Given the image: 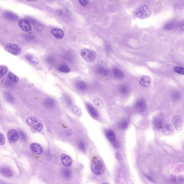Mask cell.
Wrapping results in <instances>:
<instances>
[{
  "label": "cell",
  "instance_id": "obj_40",
  "mask_svg": "<svg viewBox=\"0 0 184 184\" xmlns=\"http://www.w3.org/2000/svg\"><path fill=\"white\" fill-rule=\"evenodd\" d=\"M80 4L83 6H85L88 3V1L87 0H79Z\"/></svg>",
  "mask_w": 184,
  "mask_h": 184
},
{
  "label": "cell",
  "instance_id": "obj_8",
  "mask_svg": "<svg viewBox=\"0 0 184 184\" xmlns=\"http://www.w3.org/2000/svg\"><path fill=\"white\" fill-rule=\"evenodd\" d=\"M61 159L62 164L65 167H69L71 166L73 162L71 157L65 154H61Z\"/></svg>",
  "mask_w": 184,
  "mask_h": 184
},
{
  "label": "cell",
  "instance_id": "obj_12",
  "mask_svg": "<svg viewBox=\"0 0 184 184\" xmlns=\"http://www.w3.org/2000/svg\"><path fill=\"white\" fill-rule=\"evenodd\" d=\"M135 107L138 111L143 112L145 110L146 107L145 101L142 99L137 100L135 104Z\"/></svg>",
  "mask_w": 184,
  "mask_h": 184
},
{
  "label": "cell",
  "instance_id": "obj_33",
  "mask_svg": "<svg viewBox=\"0 0 184 184\" xmlns=\"http://www.w3.org/2000/svg\"><path fill=\"white\" fill-rule=\"evenodd\" d=\"M8 71L7 68L5 66H2L1 65L0 67V76L1 77H3L4 75H5Z\"/></svg>",
  "mask_w": 184,
  "mask_h": 184
},
{
  "label": "cell",
  "instance_id": "obj_41",
  "mask_svg": "<svg viewBox=\"0 0 184 184\" xmlns=\"http://www.w3.org/2000/svg\"><path fill=\"white\" fill-rule=\"evenodd\" d=\"M116 157L117 160L119 161L121 160V156L119 154L117 153L116 154Z\"/></svg>",
  "mask_w": 184,
  "mask_h": 184
},
{
  "label": "cell",
  "instance_id": "obj_10",
  "mask_svg": "<svg viewBox=\"0 0 184 184\" xmlns=\"http://www.w3.org/2000/svg\"><path fill=\"white\" fill-rule=\"evenodd\" d=\"M162 133L166 135H171L173 134L174 130L173 126L170 124L164 125L162 128Z\"/></svg>",
  "mask_w": 184,
  "mask_h": 184
},
{
  "label": "cell",
  "instance_id": "obj_11",
  "mask_svg": "<svg viewBox=\"0 0 184 184\" xmlns=\"http://www.w3.org/2000/svg\"><path fill=\"white\" fill-rule=\"evenodd\" d=\"M30 149L32 152L36 154L41 155L43 152V148L40 144L36 143H33L30 145Z\"/></svg>",
  "mask_w": 184,
  "mask_h": 184
},
{
  "label": "cell",
  "instance_id": "obj_39",
  "mask_svg": "<svg viewBox=\"0 0 184 184\" xmlns=\"http://www.w3.org/2000/svg\"><path fill=\"white\" fill-rule=\"evenodd\" d=\"M73 112L78 115H80V114H81V112L80 109H78L77 107H74L73 109Z\"/></svg>",
  "mask_w": 184,
  "mask_h": 184
},
{
  "label": "cell",
  "instance_id": "obj_38",
  "mask_svg": "<svg viewBox=\"0 0 184 184\" xmlns=\"http://www.w3.org/2000/svg\"><path fill=\"white\" fill-rule=\"evenodd\" d=\"M19 133H20V137H21V139L23 141H26V135L24 134V132H23L22 131H19Z\"/></svg>",
  "mask_w": 184,
  "mask_h": 184
},
{
  "label": "cell",
  "instance_id": "obj_28",
  "mask_svg": "<svg viewBox=\"0 0 184 184\" xmlns=\"http://www.w3.org/2000/svg\"><path fill=\"white\" fill-rule=\"evenodd\" d=\"M128 125H129V123L128 121L126 120H124L119 123L118 126L120 129L124 130L128 127Z\"/></svg>",
  "mask_w": 184,
  "mask_h": 184
},
{
  "label": "cell",
  "instance_id": "obj_36",
  "mask_svg": "<svg viewBox=\"0 0 184 184\" xmlns=\"http://www.w3.org/2000/svg\"><path fill=\"white\" fill-rule=\"evenodd\" d=\"M180 94L178 92H174L172 94V98L174 100H178L180 98Z\"/></svg>",
  "mask_w": 184,
  "mask_h": 184
},
{
  "label": "cell",
  "instance_id": "obj_23",
  "mask_svg": "<svg viewBox=\"0 0 184 184\" xmlns=\"http://www.w3.org/2000/svg\"><path fill=\"white\" fill-rule=\"evenodd\" d=\"M1 172L3 175L7 177H11L12 172L10 169L7 167H3L1 169Z\"/></svg>",
  "mask_w": 184,
  "mask_h": 184
},
{
  "label": "cell",
  "instance_id": "obj_20",
  "mask_svg": "<svg viewBox=\"0 0 184 184\" xmlns=\"http://www.w3.org/2000/svg\"><path fill=\"white\" fill-rule=\"evenodd\" d=\"M113 73L114 77L118 79H121L123 77V72L118 68H115L113 69Z\"/></svg>",
  "mask_w": 184,
  "mask_h": 184
},
{
  "label": "cell",
  "instance_id": "obj_43",
  "mask_svg": "<svg viewBox=\"0 0 184 184\" xmlns=\"http://www.w3.org/2000/svg\"><path fill=\"white\" fill-rule=\"evenodd\" d=\"M180 29L184 31V22L180 26Z\"/></svg>",
  "mask_w": 184,
  "mask_h": 184
},
{
  "label": "cell",
  "instance_id": "obj_42",
  "mask_svg": "<svg viewBox=\"0 0 184 184\" xmlns=\"http://www.w3.org/2000/svg\"><path fill=\"white\" fill-rule=\"evenodd\" d=\"M146 176V178H148V179H149V180L151 181H153V179H152V177L150 176L147 175Z\"/></svg>",
  "mask_w": 184,
  "mask_h": 184
},
{
  "label": "cell",
  "instance_id": "obj_1",
  "mask_svg": "<svg viewBox=\"0 0 184 184\" xmlns=\"http://www.w3.org/2000/svg\"><path fill=\"white\" fill-rule=\"evenodd\" d=\"M91 169L94 174L101 175L104 172L105 169L101 161L97 159H94L91 162Z\"/></svg>",
  "mask_w": 184,
  "mask_h": 184
},
{
  "label": "cell",
  "instance_id": "obj_29",
  "mask_svg": "<svg viewBox=\"0 0 184 184\" xmlns=\"http://www.w3.org/2000/svg\"><path fill=\"white\" fill-rule=\"evenodd\" d=\"M8 77L11 81L15 83L18 82L19 78L16 75L13 74L12 72H9L8 75Z\"/></svg>",
  "mask_w": 184,
  "mask_h": 184
},
{
  "label": "cell",
  "instance_id": "obj_22",
  "mask_svg": "<svg viewBox=\"0 0 184 184\" xmlns=\"http://www.w3.org/2000/svg\"><path fill=\"white\" fill-rule=\"evenodd\" d=\"M26 122L28 126L32 127L38 123V120L36 117H31L27 119Z\"/></svg>",
  "mask_w": 184,
  "mask_h": 184
},
{
  "label": "cell",
  "instance_id": "obj_34",
  "mask_svg": "<svg viewBox=\"0 0 184 184\" xmlns=\"http://www.w3.org/2000/svg\"><path fill=\"white\" fill-rule=\"evenodd\" d=\"M174 70L176 73L179 74L184 75V69L183 68L176 67L174 69Z\"/></svg>",
  "mask_w": 184,
  "mask_h": 184
},
{
  "label": "cell",
  "instance_id": "obj_6",
  "mask_svg": "<svg viewBox=\"0 0 184 184\" xmlns=\"http://www.w3.org/2000/svg\"><path fill=\"white\" fill-rule=\"evenodd\" d=\"M8 140L11 143L17 142L19 138V134L17 131L12 129L9 130L7 133Z\"/></svg>",
  "mask_w": 184,
  "mask_h": 184
},
{
  "label": "cell",
  "instance_id": "obj_45",
  "mask_svg": "<svg viewBox=\"0 0 184 184\" xmlns=\"http://www.w3.org/2000/svg\"><path fill=\"white\" fill-rule=\"evenodd\" d=\"M27 1H29V2H34V1H36L37 0H27Z\"/></svg>",
  "mask_w": 184,
  "mask_h": 184
},
{
  "label": "cell",
  "instance_id": "obj_9",
  "mask_svg": "<svg viewBox=\"0 0 184 184\" xmlns=\"http://www.w3.org/2000/svg\"><path fill=\"white\" fill-rule=\"evenodd\" d=\"M52 35L54 37L58 40H61L64 38V32L62 30L58 28H52L50 30Z\"/></svg>",
  "mask_w": 184,
  "mask_h": 184
},
{
  "label": "cell",
  "instance_id": "obj_46",
  "mask_svg": "<svg viewBox=\"0 0 184 184\" xmlns=\"http://www.w3.org/2000/svg\"><path fill=\"white\" fill-rule=\"evenodd\" d=\"M47 1H53V0H47Z\"/></svg>",
  "mask_w": 184,
  "mask_h": 184
},
{
  "label": "cell",
  "instance_id": "obj_27",
  "mask_svg": "<svg viewBox=\"0 0 184 184\" xmlns=\"http://www.w3.org/2000/svg\"><path fill=\"white\" fill-rule=\"evenodd\" d=\"M4 97L7 101L9 103H12L14 102V98L12 95L9 92H5L4 94Z\"/></svg>",
  "mask_w": 184,
  "mask_h": 184
},
{
  "label": "cell",
  "instance_id": "obj_25",
  "mask_svg": "<svg viewBox=\"0 0 184 184\" xmlns=\"http://www.w3.org/2000/svg\"><path fill=\"white\" fill-rule=\"evenodd\" d=\"M55 102L54 99H47L45 101L44 105L46 107L48 108H52L55 106Z\"/></svg>",
  "mask_w": 184,
  "mask_h": 184
},
{
  "label": "cell",
  "instance_id": "obj_7",
  "mask_svg": "<svg viewBox=\"0 0 184 184\" xmlns=\"http://www.w3.org/2000/svg\"><path fill=\"white\" fill-rule=\"evenodd\" d=\"M171 122L176 129L178 130H180L183 124V119L182 117L179 115L174 116L172 118Z\"/></svg>",
  "mask_w": 184,
  "mask_h": 184
},
{
  "label": "cell",
  "instance_id": "obj_32",
  "mask_svg": "<svg viewBox=\"0 0 184 184\" xmlns=\"http://www.w3.org/2000/svg\"><path fill=\"white\" fill-rule=\"evenodd\" d=\"M5 16L7 18L11 19V20H15L18 18L17 16L14 13L10 12H7L5 14Z\"/></svg>",
  "mask_w": 184,
  "mask_h": 184
},
{
  "label": "cell",
  "instance_id": "obj_13",
  "mask_svg": "<svg viewBox=\"0 0 184 184\" xmlns=\"http://www.w3.org/2000/svg\"><path fill=\"white\" fill-rule=\"evenodd\" d=\"M152 123L154 127L157 129H162L163 126V121L160 117H156L154 119Z\"/></svg>",
  "mask_w": 184,
  "mask_h": 184
},
{
  "label": "cell",
  "instance_id": "obj_4",
  "mask_svg": "<svg viewBox=\"0 0 184 184\" xmlns=\"http://www.w3.org/2000/svg\"><path fill=\"white\" fill-rule=\"evenodd\" d=\"M5 48L9 53L13 55H17L21 53V48L17 45L15 44H9L5 46Z\"/></svg>",
  "mask_w": 184,
  "mask_h": 184
},
{
  "label": "cell",
  "instance_id": "obj_44",
  "mask_svg": "<svg viewBox=\"0 0 184 184\" xmlns=\"http://www.w3.org/2000/svg\"><path fill=\"white\" fill-rule=\"evenodd\" d=\"M106 49H107V50H109L110 49V47H109L108 46H107L106 47Z\"/></svg>",
  "mask_w": 184,
  "mask_h": 184
},
{
  "label": "cell",
  "instance_id": "obj_21",
  "mask_svg": "<svg viewBox=\"0 0 184 184\" xmlns=\"http://www.w3.org/2000/svg\"><path fill=\"white\" fill-rule=\"evenodd\" d=\"M129 88L127 85L126 84H123L120 86L119 91L121 95H126L129 93Z\"/></svg>",
  "mask_w": 184,
  "mask_h": 184
},
{
  "label": "cell",
  "instance_id": "obj_19",
  "mask_svg": "<svg viewBox=\"0 0 184 184\" xmlns=\"http://www.w3.org/2000/svg\"><path fill=\"white\" fill-rule=\"evenodd\" d=\"M25 58L31 63L36 65L38 63V58L32 54H27L25 55Z\"/></svg>",
  "mask_w": 184,
  "mask_h": 184
},
{
  "label": "cell",
  "instance_id": "obj_5",
  "mask_svg": "<svg viewBox=\"0 0 184 184\" xmlns=\"http://www.w3.org/2000/svg\"><path fill=\"white\" fill-rule=\"evenodd\" d=\"M18 24L20 28L26 32H30L31 30V26L28 20L25 19H21L18 21Z\"/></svg>",
  "mask_w": 184,
  "mask_h": 184
},
{
  "label": "cell",
  "instance_id": "obj_31",
  "mask_svg": "<svg viewBox=\"0 0 184 184\" xmlns=\"http://www.w3.org/2000/svg\"><path fill=\"white\" fill-rule=\"evenodd\" d=\"M63 174L65 178H70L72 175V172L69 169L65 168L63 170Z\"/></svg>",
  "mask_w": 184,
  "mask_h": 184
},
{
  "label": "cell",
  "instance_id": "obj_2",
  "mask_svg": "<svg viewBox=\"0 0 184 184\" xmlns=\"http://www.w3.org/2000/svg\"><path fill=\"white\" fill-rule=\"evenodd\" d=\"M151 11L147 5H143L139 6L135 13V15L140 18H145L151 15Z\"/></svg>",
  "mask_w": 184,
  "mask_h": 184
},
{
  "label": "cell",
  "instance_id": "obj_17",
  "mask_svg": "<svg viewBox=\"0 0 184 184\" xmlns=\"http://www.w3.org/2000/svg\"><path fill=\"white\" fill-rule=\"evenodd\" d=\"M96 71L97 74L103 76H107L109 73L108 70L102 66L98 67L96 69Z\"/></svg>",
  "mask_w": 184,
  "mask_h": 184
},
{
  "label": "cell",
  "instance_id": "obj_14",
  "mask_svg": "<svg viewBox=\"0 0 184 184\" xmlns=\"http://www.w3.org/2000/svg\"><path fill=\"white\" fill-rule=\"evenodd\" d=\"M140 83L142 86L144 88H148L149 87L151 84L150 78L148 76H143L140 79Z\"/></svg>",
  "mask_w": 184,
  "mask_h": 184
},
{
  "label": "cell",
  "instance_id": "obj_24",
  "mask_svg": "<svg viewBox=\"0 0 184 184\" xmlns=\"http://www.w3.org/2000/svg\"><path fill=\"white\" fill-rule=\"evenodd\" d=\"M43 126L40 123H38L35 126L32 127L31 129V131L33 133H36L40 132L43 129Z\"/></svg>",
  "mask_w": 184,
  "mask_h": 184
},
{
  "label": "cell",
  "instance_id": "obj_35",
  "mask_svg": "<svg viewBox=\"0 0 184 184\" xmlns=\"http://www.w3.org/2000/svg\"><path fill=\"white\" fill-rule=\"evenodd\" d=\"M78 148L81 150L84 151L86 150V147L85 144L82 141H80L78 144Z\"/></svg>",
  "mask_w": 184,
  "mask_h": 184
},
{
  "label": "cell",
  "instance_id": "obj_37",
  "mask_svg": "<svg viewBox=\"0 0 184 184\" xmlns=\"http://www.w3.org/2000/svg\"><path fill=\"white\" fill-rule=\"evenodd\" d=\"M5 138L3 135L2 133H0V144L3 145L5 144Z\"/></svg>",
  "mask_w": 184,
  "mask_h": 184
},
{
  "label": "cell",
  "instance_id": "obj_3",
  "mask_svg": "<svg viewBox=\"0 0 184 184\" xmlns=\"http://www.w3.org/2000/svg\"><path fill=\"white\" fill-rule=\"evenodd\" d=\"M80 54L84 60L89 63H92L94 62L96 58V53L89 49H83L81 50Z\"/></svg>",
  "mask_w": 184,
  "mask_h": 184
},
{
  "label": "cell",
  "instance_id": "obj_18",
  "mask_svg": "<svg viewBox=\"0 0 184 184\" xmlns=\"http://www.w3.org/2000/svg\"><path fill=\"white\" fill-rule=\"evenodd\" d=\"M76 88L80 91H85L88 88L87 84L82 81H78L76 83Z\"/></svg>",
  "mask_w": 184,
  "mask_h": 184
},
{
  "label": "cell",
  "instance_id": "obj_16",
  "mask_svg": "<svg viewBox=\"0 0 184 184\" xmlns=\"http://www.w3.org/2000/svg\"><path fill=\"white\" fill-rule=\"evenodd\" d=\"M106 136L109 141L111 143L116 141V137L114 132L111 130H108L106 132Z\"/></svg>",
  "mask_w": 184,
  "mask_h": 184
},
{
  "label": "cell",
  "instance_id": "obj_15",
  "mask_svg": "<svg viewBox=\"0 0 184 184\" xmlns=\"http://www.w3.org/2000/svg\"><path fill=\"white\" fill-rule=\"evenodd\" d=\"M86 107L88 110V112L92 117L95 118H98L99 117V114L97 110L92 105L90 104H87Z\"/></svg>",
  "mask_w": 184,
  "mask_h": 184
},
{
  "label": "cell",
  "instance_id": "obj_30",
  "mask_svg": "<svg viewBox=\"0 0 184 184\" xmlns=\"http://www.w3.org/2000/svg\"><path fill=\"white\" fill-rule=\"evenodd\" d=\"M59 71L64 72V73H68L70 71V69L67 65H61L58 69Z\"/></svg>",
  "mask_w": 184,
  "mask_h": 184
},
{
  "label": "cell",
  "instance_id": "obj_26",
  "mask_svg": "<svg viewBox=\"0 0 184 184\" xmlns=\"http://www.w3.org/2000/svg\"><path fill=\"white\" fill-rule=\"evenodd\" d=\"M176 25V22L174 21H171L168 22L164 25V29L169 30L174 28Z\"/></svg>",
  "mask_w": 184,
  "mask_h": 184
}]
</instances>
